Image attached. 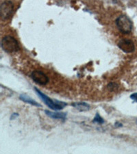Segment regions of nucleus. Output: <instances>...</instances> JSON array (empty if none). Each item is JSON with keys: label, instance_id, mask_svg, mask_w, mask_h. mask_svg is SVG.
<instances>
[{"label": "nucleus", "instance_id": "obj_9", "mask_svg": "<svg viewBox=\"0 0 137 154\" xmlns=\"http://www.w3.org/2000/svg\"><path fill=\"white\" fill-rule=\"evenodd\" d=\"M72 106L79 111H87L90 109V106L84 102H78L71 104Z\"/></svg>", "mask_w": 137, "mask_h": 154}, {"label": "nucleus", "instance_id": "obj_3", "mask_svg": "<svg viewBox=\"0 0 137 154\" xmlns=\"http://www.w3.org/2000/svg\"><path fill=\"white\" fill-rule=\"evenodd\" d=\"M116 24L119 31L123 34H129L132 29V22L126 15L119 16L116 20Z\"/></svg>", "mask_w": 137, "mask_h": 154}, {"label": "nucleus", "instance_id": "obj_10", "mask_svg": "<svg viewBox=\"0 0 137 154\" xmlns=\"http://www.w3.org/2000/svg\"><path fill=\"white\" fill-rule=\"evenodd\" d=\"M93 121L94 123H99V124H102L104 123V120L103 119H102L98 113L96 114L95 116L94 119L93 120Z\"/></svg>", "mask_w": 137, "mask_h": 154}, {"label": "nucleus", "instance_id": "obj_13", "mask_svg": "<svg viewBox=\"0 0 137 154\" xmlns=\"http://www.w3.org/2000/svg\"><path fill=\"white\" fill-rule=\"evenodd\" d=\"M18 116V114H16V113H14L13 115H11V120H13V119H15L16 117H17Z\"/></svg>", "mask_w": 137, "mask_h": 154}, {"label": "nucleus", "instance_id": "obj_11", "mask_svg": "<svg viewBox=\"0 0 137 154\" xmlns=\"http://www.w3.org/2000/svg\"><path fill=\"white\" fill-rule=\"evenodd\" d=\"M108 88H109V90H111V91H117L119 88V86L117 84L114 83V82H111V84H108Z\"/></svg>", "mask_w": 137, "mask_h": 154}, {"label": "nucleus", "instance_id": "obj_1", "mask_svg": "<svg viewBox=\"0 0 137 154\" xmlns=\"http://www.w3.org/2000/svg\"><path fill=\"white\" fill-rule=\"evenodd\" d=\"M34 90H35L37 95H38L40 97V98L42 99V101H43L49 108L52 109V110H62V109H63L64 107L67 106V103L63 102V101H60L58 100H52L51 98H49V97L45 95L44 93H42V92L39 90L37 88H34Z\"/></svg>", "mask_w": 137, "mask_h": 154}, {"label": "nucleus", "instance_id": "obj_6", "mask_svg": "<svg viewBox=\"0 0 137 154\" xmlns=\"http://www.w3.org/2000/svg\"><path fill=\"white\" fill-rule=\"evenodd\" d=\"M14 6L11 1L4 2L1 6V16L2 18L6 19L11 16L13 12Z\"/></svg>", "mask_w": 137, "mask_h": 154}, {"label": "nucleus", "instance_id": "obj_12", "mask_svg": "<svg viewBox=\"0 0 137 154\" xmlns=\"http://www.w3.org/2000/svg\"><path fill=\"white\" fill-rule=\"evenodd\" d=\"M130 98L132 99V100L135 101L137 102V93H133L132 95H130Z\"/></svg>", "mask_w": 137, "mask_h": 154}, {"label": "nucleus", "instance_id": "obj_4", "mask_svg": "<svg viewBox=\"0 0 137 154\" xmlns=\"http://www.w3.org/2000/svg\"><path fill=\"white\" fill-rule=\"evenodd\" d=\"M30 77L33 81L40 85H45L49 82L48 77L41 71H34L31 73Z\"/></svg>", "mask_w": 137, "mask_h": 154}, {"label": "nucleus", "instance_id": "obj_8", "mask_svg": "<svg viewBox=\"0 0 137 154\" xmlns=\"http://www.w3.org/2000/svg\"><path fill=\"white\" fill-rule=\"evenodd\" d=\"M19 98L21 100H22L23 101H24L25 103H27L28 104H30V105L32 106H35L37 107H41V105H39V104L36 102V101H34L33 99H32L30 97L26 95V94H22V95H20Z\"/></svg>", "mask_w": 137, "mask_h": 154}, {"label": "nucleus", "instance_id": "obj_5", "mask_svg": "<svg viewBox=\"0 0 137 154\" xmlns=\"http://www.w3.org/2000/svg\"><path fill=\"white\" fill-rule=\"evenodd\" d=\"M118 47L121 50L127 54L132 53L135 49V46L133 42L131 40L127 38L121 39L118 43Z\"/></svg>", "mask_w": 137, "mask_h": 154}, {"label": "nucleus", "instance_id": "obj_2", "mask_svg": "<svg viewBox=\"0 0 137 154\" xmlns=\"http://www.w3.org/2000/svg\"><path fill=\"white\" fill-rule=\"evenodd\" d=\"M2 48L7 53H13L19 49L18 42L14 37L11 36H4L2 40Z\"/></svg>", "mask_w": 137, "mask_h": 154}, {"label": "nucleus", "instance_id": "obj_7", "mask_svg": "<svg viewBox=\"0 0 137 154\" xmlns=\"http://www.w3.org/2000/svg\"><path fill=\"white\" fill-rule=\"evenodd\" d=\"M46 115L54 119H60V120L64 121L67 117V114L64 112H51L49 110H45Z\"/></svg>", "mask_w": 137, "mask_h": 154}]
</instances>
